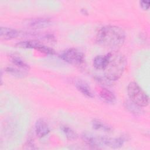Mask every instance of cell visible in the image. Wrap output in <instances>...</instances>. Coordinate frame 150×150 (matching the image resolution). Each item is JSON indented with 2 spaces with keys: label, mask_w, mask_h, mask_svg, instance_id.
I'll return each instance as SVG.
<instances>
[{
  "label": "cell",
  "mask_w": 150,
  "mask_h": 150,
  "mask_svg": "<svg viewBox=\"0 0 150 150\" xmlns=\"http://www.w3.org/2000/svg\"><path fill=\"white\" fill-rule=\"evenodd\" d=\"M19 32L15 29L9 27L1 26L0 28V36L4 40H11L16 38Z\"/></svg>",
  "instance_id": "30bf717a"
},
{
  "label": "cell",
  "mask_w": 150,
  "mask_h": 150,
  "mask_svg": "<svg viewBox=\"0 0 150 150\" xmlns=\"http://www.w3.org/2000/svg\"><path fill=\"white\" fill-rule=\"evenodd\" d=\"M99 96L107 103L112 104L116 101V97L114 94L106 88L103 87L99 90Z\"/></svg>",
  "instance_id": "7c38bea8"
},
{
  "label": "cell",
  "mask_w": 150,
  "mask_h": 150,
  "mask_svg": "<svg viewBox=\"0 0 150 150\" xmlns=\"http://www.w3.org/2000/svg\"><path fill=\"white\" fill-rule=\"evenodd\" d=\"M108 63L104 70L105 79L110 81L118 80L127 67V60L125 56L118 52L108 53Z\"/></svg>",
  "instance_id": "7a4b0ae2"
},
{
  "label": "cell",
  "mask_w": 150,
  "mask_h": 150,
  "mask_svg": "<svg viewBox=\"0 0 150 150\" xmlns=\"http://www.w3.org/2000/svg\"><path fill=\"white\" fill-rule=\"evenodd\" d=\"M124 105L128 111L135 115H139L142 112V109L141 108V107L138 106L131 100H127L125 101Z\"/></svg>",
  "instance_id": "2e32d148"
},
{
  "label": "cell",
  "mask_w": 150,
  "mask_h": 150,
  "mask_svg": "<svg viewBox=\"0 0 150 150\" xmlns=\"http://www.w3.org/2000/svg\"><path fill=\"white\" fill-rule=\"evenodd\" d=\"M74 85L77 90H79L84 96L89 98H93L94 97L90 87L84 81L82 80H77L76 81Z\"/></svg>",
  "instance_id": "9c48e42d"
},
{
  "label": "cell",
  "mask_w": 150,
  "mask_h": 150,
  "mask_svg": "<svg viewBox=\"0 0 150 150\" xmlns=\"http://www.w3.org/2000/svg\"><path fill=\"white\" fill-rule=\"evenodd\" d=\"M39 43L40 42L37 40H28L19 42L16 44V46L20 48L36 49Z\"/></svg>",
  "instance_id": "5bb4252c"
},
{
  "label": "cell",
  "mask_w": 150,
  "mask_h": 150,
  "mask_svg": "<svg viewBox=\"0 0 150 150\" xmlns=\"http://www.w3.org/2000/svg\"><path fill=\"white\" fill-rule=\"evenodd\" d=\"M60 57L66 62L74 65H80L84 61L83 53L75 48L66 50L60 55Z\"/></svg>",
  "instance_id": "277c9868"
},
{
  "label": "cell",
  "mask_w": 150,
  "mask_h": 150,
  "mask_svg": "<svg viewBox=\"0 0 150 150\" xmlns=\"http://www.w3.org/2000/svg\"><path fill=\"white\" fill-rule=\"evenodd\" d=\"M109 54L107 53L104 55H98L96 56L93 60V66L98 70H103L108 61Z\"/></svg>",
  "instance_id": "8fae6325"
},
{
  "label": "cell",
  "mask_w": 150,
  "mask_h": 150,
  "mask_svg": "<svg viewBox=\"0 0 150 150\" xmlns=\"http://www.w3.org/2000/svg\"><path fill=\"white\" fill-rule=\"evenodd\" d=\"M83 141L88 145L93 147L101 146L100 136L89 132H84L81 135Z\"/></svg>",
  "instance_id": "ba28073f"
},
{
  "label": "cell",
  "mask_w": 150,
  "mask_h": 150,
  "mask_svg": "<svg viewBox=\"0 0 150 150\" xmlns=\"http://www.w3.org/2000/svg\"><path fill=\"white\" fill-rule=\"evenodd\" d=\"M101 146H105L111 148H119L121 147L125 141L123 137L118 138H111L105 136H100Z\"/></svg>",
  "instance_id": "8992f818"
},
{
  "label": "cell",
  "mask_w": 150,
  "mask_h": 150,
  "mask_svg": "<svg viewBox=\"0 0 150 150\" xmlns=\"http://www.w3.org/2000/svg\"><path fill=\"white\" fill-rule=\"evenodd\" d=\"M36 49L43 53L46 54L53 55V54H55V51L52 48L46 46L41 43L38 45V46L37 47V48Z\"/></svg>",
  "instance_id": "ac0fdd59"
},
{
  "label": "cell",
  "mask_w": 150,
  "mask_h": 150,
  "mask_svg": "<svg viewBox=\"0 0 150 150\" xmlns=\"http://www.w3.org/2000/svg\"><path fill=\"white\" fill-rule=\"evenodd\" d=\"M139 4H140V6L144 10H148L149 8L150 2L149 1H139Z\"/></svg>",
  "instance_id": "ffe728a7"
},
{
  "label": "cell",
  "mask_w": 150,
  "mask_h": 150,
  "mask_svg": "<svg viewBox=\"0 0 150 150\" xmlns=\"http://www.w3.org/2000/svg\"><path fill=\"white\" fill-rule=\"evenodd\" d=\"M25 24L31 29H42L49 26L52 24V21L47 18H35L27 20Z\"/></svg>",
  "instance_id": "5b68a950"
},
{
  "label": "cell",
  "mask_w": 150,
  "mask_h": 150,
  "mask_svg": "<svg viewBox=\"0 0 150 150\" xmlns=\"http://www.w3.org/2000/svg\"><path fill=\"white\" fill-rule=\"evenodd\" d=\"M35 128L36 135L39 138L45 137L50 132V128L48 124L42 118H39L36 121Z\"/></svg>",
  "instance_id": "52a82bcc"
},
{
  "label": "cell",
  "mask_w": 150,
  "mask_h": 150,
  "mask_svg": "<svg viewBox=\"0 0 150 150\" xmlns=\"http://www.w3.org/2000/svg\"><path fill=\"white\" fill-rule=\"evenodd\" d=\"M96 40L101 46L111 49L121 47L125 40L124 30L117 26L106 25L100 28L96 36Z\"/></svg>",
  "instance_id": "6da1fadb"
},
{
  "label": "cell",
  "mask_w": 150,
  "mask_h": 150,
  "mask_svg": "<svg viewBox=\"0 0 150 150\" xmlns=\"http://www.w3.org/2000/svg\"><path fill=\"white\" fill-rule=\"evenodd\" d=\"M5 71L10 74H12L15 77H24L25 73L23 71H22L21 70H19L18 69L16 68H13L12 67H7L5 69Z\"/></svg>",
  "instance_id": "d6986e66"
},
{
  "label": "cell",
  "mask_w": 150,
  "mask_h": 150,
  "mask_svg": "<svg viewBox=\"0 0 150 150\" xmlns=\"http://www.w3.org/2000/svg\"><path fill=\"white\" fill-rule=\"evenodd\" d=\"M10 59L11 62L18 67L25 70H29L30 69L29 66L18 56L12 54L10 56Z\"/></svg>",
  "instance_id": "9a60e30c"
},
{
  "label": "cell",
  "mask_w": 150,
  "mask_h": 150,
  "mask_svg": "<svg viewBox=\"0 0 150 150\" xmlns=\"http://www.w3.org/2000/svg\"><path fill=\"white\" fill-rule=\"evenodd\" d=\"M61 129L69 140H74L77 138V134L70 127L66 125H62Z\"/></svg>",
  "instance_id": "e0dca14e"
},
{
  "label": "cell",
  "mask_w": 150,
  "mask_h": 150,
  "mask_svg": "<svg viewBox=\"0 0 150 150\" xmlns=\"http://www.w3.org/2000/svg\"><path fill=\"white\" fill-rule=\"evenodd\" d=\"M92 127L96 130H100L105 132H111L113 130L110 125L98 119H94L92 121Z\"/></svg>",
  "instance_id": "4fadbf2b"
},
{
  "label": "cell",
  "mask_w": 150,
  "mask_h": 150,
  "mask_svg": "<svg viewBox=\"0 0 150 150\" xmlns=\"http://www.w3.org/2000/svg\"><path fill=\"white\" fill-rule=\"evenodd\" d=\"M128 96L131 101L141 107L148 105L149 98L139 84L135 82H130L127 86Z\"/></svg>",
  "instance_id": "3957f363"
}]
</instances>
